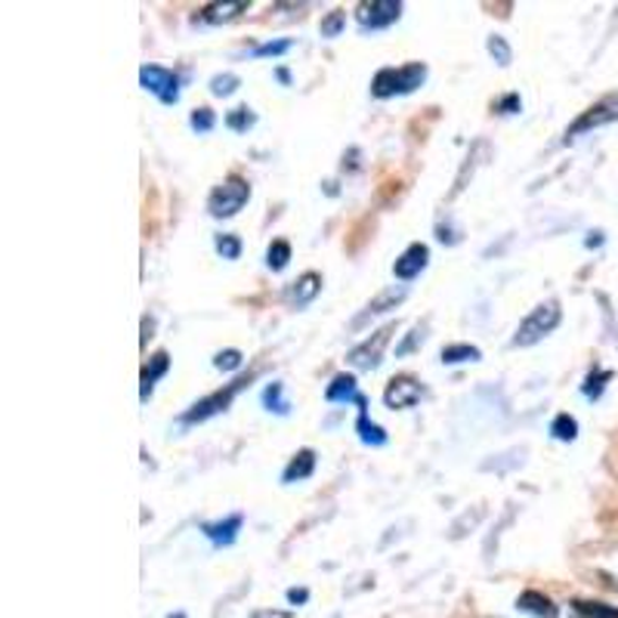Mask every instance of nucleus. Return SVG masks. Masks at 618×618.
I'll list each match as a JSON object with an SVG mask.
<instances>
[{
	"instance_id": "obj_1",
	"label": "nucleus",
	"mask_w": 618,
	"mask_h": 618,
	"mask_svg": "<svg viewBox=\"0 0 618 618\" xmlns=\"http://www.w3.org/2000/svg\"><path fill=\"white\" fill-rule=\"evenodd\" d=\"M427 80V65L424 62H405L400 68L387 65L371 78V97L375 100H393V97H408Z\"/></svg>"
},
{
	"instance_id": "obj_2",
	"label": "nucleus",
	"mask_w": 618,
	"mask_h": 618,
	"mask_svg": "<svg viewBox=\"0 0 618 618\" xmlns=\"http://www.w3.org/2000/svg\"><path fill=\"white\" fill-rule=\"evenodd\" d=\"M563 321V310H559L557 300H544L535 310H529V316L519 321L517 335H514V346H535L547 335L557 331V325Z\"/></svg>"
},
{
	"instance_id": "obj_3",
	"label": "nucleus",
	"mask_w": 618,
	"mask_h": 618,
	"mask_svg": "<svg viewBox=\"0 0 618 618\" xmlns=\"http://www.w3.org/2000/svg\"><path fill=\"white\" fill-rule=\"evenodd\" d=\"M251 201V182L239 177V174H229L226 180L217 182L207 196V214L214 219H229L239 214L241 207Z\"/></svg>"
},
{
	"instance_id": "obj_4",
	"label": "nucleus",
	"mask_w": 618,
	"mask_h": 618,
	"mask_svg": "<svg viewBox=\"0 0 618 618\" xmlns=\"http://www.w3.org/2000/svg\"><path fill=\"white\" fill-rule=\"evenodd\" d=\"M251 378H254V375H241V378H236L232 383H226V387L217 390V393H207L204 400H199L196 405H189V408L182 412L180 424H204V420H211L214 415H223V412L232 405V400L239 396L241 390L251 383Z\"/></svg>"
},
{
	"instance_id": "obj_5",
	"label": "nucleus",
	"mask_w": 618,
	"mask_h": 618,
	"mask_svg": "<svg viewBox=\"0 0 618 618\" xmlns=\"http://www.w3.org/2000/svg\"><path fill=\"white\" fill-rule=\"evenodd\" d=\"M140 87L146 93H152L161 105H177L180 102V75L167 65H142L140 68Z\"/></svg>"
},
{
	"instance_id": "obj_6",
	"label": "nucleus",
	"mask_w": 618,
	"mask_h": 618,
	"mask_svg": "<svg viewBox=\"0 0 618 618\" xmlns=\"http://www.w3.org/2000/svg\"><path fill=\"white\" fill-rule=\"evenodd\" d=\"M393 335H396V321L383 325V328H378L371 338H365L362 343H356V346L346 353L350 368H356V371H375V368H380V362H383V350H387V343H390Z\"/></svg>"
},
{
	"instance_id": "obj_7",
	"label": "nucleus",
	"mask_w": 618,
	"mask_h": 618,
	"mask_svg": "<svg viewBox=\"0 0 618 618\" xmlns=\"http://www.w3.org/2000/svg\"><path fill=\"white\" fill-rule=\"evenodd\" d=\"M402 7L400 0H362L356 3L353 16H356V25L362 31H383L390 25H396L402 20Z\"/></svg>"
},
{
	"instance_id": "obj_8",
	"label": "nucleus",
	"mask_w": 618,
	"mask_h": 618,
	"mask_svg": "<svg viewBox=\"0 0 618 618\" xmlns=\"http://www.w3.org/2000/svg\"><path fill=\"white\" fill-rule=\"evenodd\" d=\"M613 121H618V90L606 93V97L594 102V105H588L579 118L569 124L566 140H576V137H581V134H591V130L606 127V124H613Z\"/></svg>"
},
{
	"instance_id": "obj_9",
	"label": "nucleus",
	"mask_w": 618,
	"mask_h": 618,
	"mask_svg": "<svg viewBox=\"0 0 618 618\" xmlns=\"http://www.w3.org/2000/svg\"><path fill=\"white\" fill-rule=\"evenodd\" d=\"M424 400V383L412 375H396L390 378L387 390H383V405L393 408V412H405V408H415Z\"/></svg>"
},
{
	"instance_id": "obj_10",
	"label": "nucleus",
	"mask_w": 618,
	"mask_h": 618,
	"mask_svg": "<svg viewBox=\"0 0 618 618\" xmlns=\"http://www.w3.org/2000/svg\"><path fill=\"white\" fill-rule=\"evenodd\" d=\"M430 266V248L424 241H415L402 251L396 263H393V276L400 281H415Z\"/></svg>"
},
{
	"instance_id": "obj_11",
	"label": "nucleus",
	"mask_w": 618,
	"mask_h": 618,
	"mask_svg": "<svg viewBox=\"0 0 618 618\" xmlns=\"http://www.w3.org/2000/svg\"><path fill=\"white\" fill-rule=\"evenodd\" d=\"M405 298H408V288H405V285H390V288H383L378 298L368 300V306H365L360 316L353 319V328H362L368 319H375V316H383V313L396 310Z\"/></svg>"
},
{
	"instance_id": "obj_12",
	"label": "nucleus",
	"mask_w": 618,
	"mask_h": 618,
	"mask_svg": "<svg viewBox=\"0 0 618 618\" xmlns=\"http://www.w3.org/2000/svg\"><path fill=\"white\" fill-rule=\"evenodd\" d=\"M241 526H244V517L241 514H232V517H223L217 522H201V535L211 541L214 547H232L236 539H239Z\"/></svg>"
},
{
	"instance_id": "obj_13",
	"label": "nucleus",
	"mask_w": 618,
	"mask_h": 618,
	"mask_svg": "<svg viewBox=\"0 0 618 618\" xmlns=\"http://www.w3.org/2000/svg\"><path fill=\"white\" fill-rule=\"evenodd\" d=\"M251 10V0H226V3H204L201 10H196V22L204 25H223V22H236L241 13Z\"/></svg>"
},
{
	"instance_id": "obj_14",
	"label": "nucleus",
	"mask_w": 618,
	"mask_h": 618,
	"mask_svg": "<svg viewBox=\"0 0 618 618\" xmlns=\"http://www.w3.org/2000/svg\"><path fill=\"white\" fill-rule=\"evenodd\" d=\"M171 371V356L159 350L155 356H149V362L142 365V375H140V400L149 402L152 400V393H155V383H159L164 375Z\"/></svg>"
},
{
	"instance_id": "obj_15",
	"label": "nucleus",
	"mask_w": 618,
	"mask_h": 618,
	"mask_svg": "<svg viewBox=\"0 0 618 618\" xmlns=\"http://www.w3.org/2000/svg\"><path fill=\"white\" fill-rule=\"evenodd\" d=\"M356 408H360V415H356V433H360V439L365 442V445H371V449H380V445H387V430L380 427V424H375V420L368 418V400L365 396H360L356 400Z\"/></svg>"
},
{
	"instance_id": "obj_16",
	"label": "nucleus",
	"mask_w": 618,
	"mask_h": 618,
	"mask_svg": "<svg viewBox=\"0 0 618 618\" xmlns=\"http://www.w3.org/2000/svg\"><path fill=\"white\" fill-rule=\"evenodd\" d=\"M321 291V276L319 273H303L298 276V281H291V288H288V300H291V306H310L313 300L319 298Z\"/></svg>"
},
{
	"instance_id": "obj_17",
	"label": "nucleus",
	"mask_w": 618,
	"mask_h": 618,
	"mask_svg": "<svg viewBox=\"0 0 618 618\" xmlns=\"http://www.w3.org/2000/svg\"><path fill=\"white\" fill-rule=\"evenodd\" d=\"M313 474H316V452H313V449H300L298 455L285 464V470H281V482H285V485H294V482L310 479Z\"/></svg>"
},
{
	"instance_id": "obj_18",
	"label": "nucleus",
	"mask_w": 618,
	"mask_h": 618,
	"mask_svg": "<svg viewBox=\"0 0 618 618\" xmlns=\"http://www.w3.org/2000/svg\"><path fill=\"white\" fill-rule=\"evenodd\" d=\"M519 613H529L535 618H559V606L541 591H522L517 597Z\"/></svg>"
},
{
	"instance_id": "obj_19",
	"label": "nucleus",
	"mask_w": 618,
	"mask_h": 618,
	"mask_svg": "<svg viewBox=\"0 0 618 618\" xmlns=\"http://www.w3.org/2000/svg\"><path fill=\"white\" fill-rule=\"evenodd\" d=\"M360 380H356V375H335L331 378V383L325 387V400L328 402H356L360 400Z\"/></svg>"
},
{
	"instance_id": "obj_20",
	"label": "nucleus",
	"mask_w": 618,
	"mask_h": 618,
	"mask_svg": "<svg viewBox=\"0 0 618 618\" xmlns=\"http://www.w3.org/2000/svg\"><path fill=\"white\" fill-rule=\"evenodd\" d=\"M260 402H263V408L273 412V415H281V418L291 415V402L285 400V383H281V380L266 383V390L260 393Z\"/></svg>"
},
{
	"instance_id": "obj_21",
	"label": "nucleus",
	"mask_w": 618,
	"mask_h": 618,
	"mask_svg": "<svg viewBox=\"0 0 618 618\" xmlns=\"http://www.w3.org/2000/svg\"><path fill=\"white\" fill-rule=\"evenodd\" d=\"M439 360H442V365H464V362H479L482 360V350H479V346H474V343H449V346H442Z\"/></svg>"
},
{
	"instance_id": "obj_22",
	"label": "nucleus",
	"mask_w": 618,
	"mask_h": 618,
	"mask_svg": "<svg viewBox=\"0 0 618 618\" xmlns=\"http://www.w3.org/2000/svg\"><path fill=\"white\" fill-rule=\"evenodd\" d=\"M257 124V112L251 105H236L232 112H226V127L232 134H248Z\"/></svg>"
},
{
	"instance_id": "obj_23",
	"label": "nucleus",
	"mask_w": 618,
	"mask_h": 618,
	"mask_svg": "<svg viewBox=\"0 0 618 618\" xmlns=\"http://www.w3.org/2000/svg\"><path fill=\"white\" fill-rule=\"evenodd\" d=\"M551 437L557 442H576L579 439V420L572 418L569 412H559L557 418L551 420Z\"/></svg>"
},
{
	"instance_id": "obj_24",
	"label": "nucleus",
	"mask_w": 618,
	"mask_h": 618,
	"mask_svg": "<svg viewBox=\"0 0 618 618\" xmlns=\"http://www.w3.org/2000/svg\"><path fill=\"white\" fill-rule=\"evenodd\" d=\"M572 609H576V616L584 618H618L616 606L600 603V600H572Z\"/></svg>"
},
{
	"instance_id": "obj_25",
	"label": "nucleus",
	"mask_w": 618,
	"mask_h": 618,
	"mask_svg": "<svg viewBox=\"0 0 618 618\" xmlns=\"http://www.w3.org/2000/svg\"><path fill=\"white\" fill-rule=\"evenodd\" d=\"M288 263H291V241L276 239L266 248V266L273 273H281V269H288Z\"/></svg>"
},
{
	"instance_id": "obj_26",
	"label": "nucleus",
	"mask_w": 618,
	"mask_h": 618,
	"mask_svg": "<svg viewBox=\"0 0 618 618\" xmlns=\"http://www.w3.org/2000/svg\"><path fill=\"white\" fill-rule=\"evenodd\" d=\"M294 50V40L291 38H279V40H266V43H257L254 50H251V56L254 60H263V56H285V53H291Z\"/></svg>"
},
{
	"instance_id": "obj_27",
	"label": "nucleus",
	"mask_w": 618,
	"mask_h": 618,
	"mask_svg": "<svg viewBox=\"0 0 618 618\" xmlns=\"http://www.w3.org/2000/svg\"><path fill=\"white\" fill-rule=\"evenodd\" d=\"M613 380V371H591L584 383H581V393H584V400H600L603 396V390H606V383Z\"/></svg>"
},
{
	"instance_id": "obj_28",
	"label": "nucleus",
	"mask_w": 618,
	"mask_h": 618,
	"mask_svg": "<svg viewBox=\"0 0 618 618\" xmlns=\"http://www.w3.org/2000/svg\"><path fill=\"white\" fill-rule=\"evenodd\" d=\"M343 28H346V10H331V13H325V20L319 22V35L328 40L340 38Z\"/></svg>"
},
{
	"instance_id": "obj_29",
	"label": "nucleus",
	"mask_w": 618,
	"mask_h": 618,
	"mask_svg": "<svg viewBox=\"0 0 618 618\" xmlns=\"http://www.w3.org/2000/svg\"><path fill=\"white\" fill-rule=\"evenodd\" d=\"M189 127H192L196 134H211V130L217 127V112H214V109H207V105L192 109V115H189Z\"/></svg>"
},
{
	"instance_id": "obj_30",
	"label": "nucleus",
	"mask_w": 618,
	"mask_h": 618,
	"mask_svg": "<svg viewBox=\"0 0 618 618\" xmlns=\"http://www.w3.org/2000/svg\"><path fill=\"white\" fill-rule=\"evenodd\" d=\"M485 50H489V56L499 62L501 68H507L514 62V50H510L507 38H501V35H492V38L485 40Z\"/></svg>"
},
{
	"instance_id": "obj_31",
	"label": "nucleus",
	"mask_w": 618,
	"mask_h": 618,
	"mask_svg": "<svg viewBox=\"0 0 618 618\" xmlns=\"http://www.w3.org/2000/svg\"><path fill=\"white\" fill-rule=\"evenodd\" d=\"M239 87H241L239 75H232V72H223V75H214V78H211V93H214L217 100H226V97H232Z\"/></svg>"
},
{
	"instance_id": "obj_32",
	"label": "nucleus",
	"mask_w": 618,
	"mask_h": 618,
	"mask_svg": "<svg viewBox=\"0 0 618 618\" xmlns=\"http://www.w3.org/2000/svg\"><path fill=\"white\" fill-rule=\"evenodd\" d=\"M214 248H217V254L223 260H239L241 257V239L236 232H219L217 239H214Z\"/></svg>"
},
{
	"instance_id": "obj_33",
	"label": "nucleus",
	"mask_w": 618,
	"mask_h": 618,
	"mask_svg": "<svg viewBox=\"0 0 618 618\" xmlns=\"http://www.w3.org/2000/svg\"><path fill=\"white\" fill-rule=\"evenodd\" d=\"M241 365H244V356H241V350H219L217 356H214V368L217 371H239Z\"/></svg>"
},
{
	"instance_id": "obj_34",
	"label": "nucleus",
	"mask_w": 618,
	"mask_h": 618,
	"mask_svg": "<svg viewBox=\"0 0 618 618\" xmlns=\"http://www.w3.org/2000/svg\"><path fill=\"white\" fill-rule=\"evenodd\" d=\"M424 338H427V325H415V328L405 335V340H402L400 346H396V356H408V353H415L420 343H424Z\"/></svg>"
},
{
	"instance_id": "obj_35",
	"label": "nucleus",
	"mask_w": 618,
	"mask_h": 618,
	"mask_svg": "<svg viewBox=\"0 0 618 618\" xmlns=\"http://www.w3.org/2000/svg\"><path fill=\"white\" fill-rule=\"evenodd\" d=\"M519 109H522L519 93H507V97H501V100L495 102V112H499V115H517Z\"/></svg>"
},
{
	"instance_id": "obj_36",
	"label": "nucleus",
	"mask_w": 618,
	"mask_h": 618,
	"mask_svg": "<svg viewBox=\"0 0 618 618\" xmlns=\"http://www.w3.org/2000/svg\"><path fill=\"white\" fill-rule=\"evenodd\" d=\"M155 338V316H142V338H140V343L146 346L149 340Z\"/></svg>"
},
{
	"instance_id": "obj_37",
	"label": "nucleus",
	"mask_w": 618,
	"mask_h": 618,
	"mask_svg": "<svg viewBox=\"0 0 618 618\" xmlns=\"http://www.w3.org/2000/svg\"><path fill=\"white\" fill-rule=\"evenodd\" d=\"M248 618H294V613H288V609H257Z\"/></svg>"
},
{
	"instance_id": "obj_38",
	"label": "nucleus",
	"mask_w": 618,
	"mask_h": 618,
	"mask_svg": "<svg viewBox=\"0 0 618 618\" xmlns=\"http://www.w3.org/2000/svg\"><path fill=\"white\" fill-rule=\"evenodd\" d=\"M288 600H291L294 606H298V603H306V600H310V591H306V588H291V591H288Z\"/></svg>"
},
{
	"instance_id": "obj_39",
	"label": "nucleus",
	"mask_w": 618,
	"mask_h": 618,
	"mask_svg": "<svg viewBox=\"0 0 618 618\" xmlns=\"http://www.w3.org/2000/svg\"><path fill=\"white\" fill-rule=\"evenodd\" d=\"M588 248H597V244H603V232H591V239L584 241Z\"/></svg>"
},
{
	"instance_id": "obj_40",
	"label": "nucleus",
	"mask_w": 618,
	"mask_h": 618,
	"mask_svg": "<svg viewBox=\"0 0 618 618\" xmlns=\"http://www.w3.org/2000/svg\"><path fill=\"white\" fill-rule=\"evenodd\" d=\"M276 78H279L281 84H285V87L291 84V75H288V68H279V72H276Z\"/></svg>"
},
{
	"instance_id": "obj_41",
	"label": "nucleus",
	"mask_w": 618,
	"mask_h": 618,
	"mask_svg": "<svg viewBox=\"0 0 618 618\" xmlns=\"http://www.w3.org/2000/svg\"><path fill=\"white\" fill-rule=\"evenodd\" d=\"M171 618H174V616H171ZM177 618H182V616H177Z\"/></svg>"
},
{
	"instance_id": "obj_42",
	"label": "nucleus",
	"mask_w": 618,
	"mask_h": 618,
	"mask_svg": "<svg viewBox=\"0 0 618 618\" xmlns=\"http://www.w3.org/2000/svg\"><path fill=\"white\" fill-rule=\"evenodd\" d=\"M576 618H584V616H576Z\"/></svg>"
}]
</instances>
